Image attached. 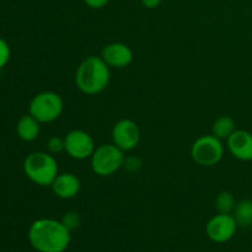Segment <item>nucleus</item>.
<instances>
[{
	"label": "nucleus",
	"instance_id": "14",
	"mask_svg": "<svg viewBox=\"0 0 252 252\" xmlns=\"http://www.w3.org/2000/svg\"><path fill=\"white\" fill-rule=\"evenodd\" d=\"M233 217L236 223L241 228H249L252 225V201L250 199H241L236 202V206L233 211Z\"/></svg>",
	"mask_w": 252,
	"mask_h": 252
},
{
	"label": "nucleus",
	"instance_id": "2",
	"mask_svg": "<svg viewBox=\"0 0 252 252\" xmlns=\"http://www.w3.org/2000/svg\"><path fill=\"white\" fill-rule=\"evenodd\" d=\"M110 79L111 68L101 56L86 57L75 71L76 88L86 95L102 93L110 84Z\"/></svg>",
	"mask_w": 252,
	"mask_h": 252
},
{
	"label": "nucleus",
	"instance_id": "16",
	"mask_svg": "<svg viewBox=\"0 0 252 252\" xmlns=\"http://www.w3.org/2000/svg\"><path fill=\"white\" fill-rule=\"evenodd\" d=\"M214 204H216V208L218 211V213L231 214L236 206V199L231 192L223 191L220 193H218V196L216 197Z\"/></svg>",
	"mask_w": 252,
	"mask_h": 252
},
{
	"label": "nucleus",
	"instance_id": "5",
	"mask_svg": "<svg viewBox=\"0 0 252 252\" xmlns=\"http://www.w3.org/2000/svg\"><path fill=\"white\" fill-rule=\"evenodd\" d=\"M63 107L64 103L59 94L54 91H42L31 100L29 113L38 122L51 123L61 117Z\"/></svg>",
	"mask_w": 252,
	"mask_h": 252
},
{
	"label": "nucleus",
	"instance_id": "18",
	"mask_svg": "<svg viewBox=\"0 0 252 252\" xmlns=\"http://www.w3.org/2000/svg\"><path fill=\"white\" fill-rule=\"evenodd\" d=\"M10 57H11V49L9 43L0 37V70L9 63Z\"/></svg>",
	"mask_w": 252,
	"mask_h": 252
},
{
	"label": "nucleus",
	"instance_id": "3",
	"mask_svg": "<svg viewBox=\"0 0 252 252\" xmlns=\"http://www.w3.org/2000/svg\"><path fill=\"white\" fill-rule=\"evenodd\" d=\"M24 172L33 184L51 186L58 175V164L51 153L33 152L25 158Z\"/></svg>",
	"mask_w": 252,
	"mask_h": 252
},
{
	"label": "nucleus",
	"instance_id": "17",
	"mask_svg": "<svg viewBox=\"0 0 252 252\" xmlns=\"http://www.w3.org/2000/svg\"><path fill=\"white\" fill-rule=\"evenodd\" d=\"M61 221L69 231H74L75 229L79 228V225H80V216H79V213H76V212L74 211L66 212Z\"/></svg>",
	"mask_w": 252,
	"mask_h": 252
},
{
	"label": "nucleus",
	"instance_id": "20",
	"mask_svg": "<svg viewBox=\"0 0 252 252\" xmlns=\"http://www.w3.org/2000/svg\"><path fill=\"white\" fill-rule=\"evenodd\" d=\"M84 2H85V5L88 7H90V9H102V7H105L106 5H108V2H110V0H83Z\"/></svg>",
	"mask_w": 252,
	"mask_h": 252
},
{
	"label": "nucleus",
	"instance_id": "7",
	"mask_svg": "<svg viewBox=\"0 0 252 252\" xmlns=\"http://www.w3.org/2000/svg\"><path fill=\"white\" fill-rule=\"evenodd\" d=\"M238 226L233 214L218 213L212 217L207 223L206 234L213 243L224 244L234 238Z\"/></svg>",
	"mask_w": 252,
	"mask_h": 252
},
{
	"label": "nucleus",
	"instance_id": "9",
	"mask_svg": "<svg viewBox=\"0 0 252 252\" xmlns=\"http://www.w3.org/2000/svg\"><path fill=\"white\" fill-rule=\"evenodd\" d=\"M112 143L123 152H129L137 148L140 140L139 126L129 118L117 121L112 128Z\"/></svg>",
	"mask_w": 252,
	"mask_h": 252
},
{
	"label": "nucleus",
	"instance_id": "11",
	"mask_svg": "<svg viewBox=\"0 0 252 252\" xmlns=\"http://www.w3.org/2000/svg\"><path fill=\"white\" fill-rule=\"evenodd\" d=\"M226 145L230 154L240 161L252 160V133L244 129H236L226 139Z\"/></svg>",
	"mask_w": 252,
	"mask_h": 252
},
{
	"label": "nucleus",
	"instance_id": "15",
	"mask_svg": "<svg viewBox=\"0 0 252 252\" xmlns=\"http://www.w3.org/2000/svg\"><path fill=\"white\" fill-rule=\"evenodd\" d=\"M235 130V121L230 116H221L217 118L212 126V134L220 140H226Z\"/></svg>",
	"mask_w": 252,
	"mask_h": 252
},
{
	"label": "nucleus",
	"instance_id": "19",
	"mask_svg": "<svg viewBox=\"0 0 252 252\" xmlns=\"http://www.w3.org/2000/svg\"><path fill=\"white\" fill-rule=\"evenodd\" d=\"M47 149H48V153H51V154H53V155L63 152L64 150V138L57 137V135L49 138L48 142H47Z\"/></svg>",
	"mask_w": 252,
	"mask_h": 252
},
{
	"label": "nucleus",
	"instance_id": "6",
	"mask_svg": "<svg viewBox=\"0 0 252 252\" xmlns=\"http://www.w3.org/2000/svg\"><path fill=\"white\" fill-rule=\"evenodd\" d=\"M191 157L197 165L212 167L218 165L224 157V145L213 134L197 138L191 148Z\"/></svg>",
	"mask_w": 252,
	"mask_h": 252
},
{
	"label": "nucleus",
	"instance_id": "1",
	"mask_svg": "<svg viewBox=\"0 0 252 252\" xmlns=\"http://www.w3.org/2000/svg\"><path fill=\"white\" fill-rule=\"evenodd\" d=\"M27 236L32 248L38 252H64L71 241V231L53 218L37 219L30 226Z\"/></svg>",
	"mask_w": 252,
	"mask_h": 252
},
{
	"label": "nucleus",
	"instance_id": "21",
	"mask_svg": "<svg viewBox=\"0 0 252 252\" xmlns=\"http://www.w3.org/2000/svg\"><path fill=\"white\" fill-rule=\"evenodd\" d=\"M140 2H142V5L145 7V9L153 10L159 7L160 4L162 2V0H140Z\"/></svg>",
	"mask_w": 252,
	"mask_h": 252
},
{
	"label": "nucleus",
	"instance_id": "10",
	"mask_svg": "<svg viewBox=\"0 0 252 252\" xmlns=\"http://www.w3.org/2000/svg\"><path fill=\"white\" fill-rule=\"evenodd\" d=\"M101 58L110 68L125 69L133 62V51L128 44L122 42H112L103 47Z\"/></svg>",
	"mask_w": 252,
	"mask_h": 252
},
{
	"label": "nucleus",
	"instance_id": "13",
	"mask_svg": "<svg viewBox=\"0 0 252 252\" xmlns=\"http://www.w3.org/2000/svg\"><path fill=\"white\" fill-rule=\"evenodd\" d=\"M16 133L19 138L24 142H33L38 138L41 133V122L36 120L32 115H24L16 125Z\"/></svg>",
	"mask_w": 252,
	"mask_h": 252
},
{
	"label": "nucleus",
	"instance_id": "12",
	"mask_svg": "<svg viewBox=\"0 0 252 252\" xmlns=\"http://www.w3.org/2000/svg\"><path fill=\"white\" fill-rule=\"evenodd\" d=\"M52 191L58 198L71 199L76 197L80 192L81 182L76 175L71 172L58 174L51 185Z\"/></svg>",
	"mask_w": 252,
	"mask_h": 252
},
{
	"label": "nucleus",
	"instance_id": "4",
	"mask_svg": "<svg viewBox=\"0 0 252 252\" xmlns=\"http://www.w3.org/2000/svg\"><path fill=\"white\" fill-rule=\"evenodd\" d=\"M91 169L97 176L107 177L117 172L125 164V152L112 144L98 145L90 158Z\"/></svg>",
	"mask_w": 252,
	"mask_h": 252
},
{
	"label": "nucleus",
	"instance_id": "8",
	"mask_svg": "<svg viewBox=\"0 0 252 252\" xmlns=\"http://www.w3.org/2000/svg\"><path fill=\"white\" fill-rule=\"evenodd\" d=\"M95 149L93 137L85 130H70L64 137V152L75 160H85L91 158Z\"/></svg>",
	"mask_w": 252,
	"mask_h": 252
}]
</instances>
